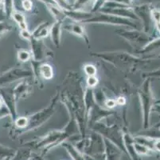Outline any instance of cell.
I'll list each match as a JSON object with an SVG mask.
<instances>
[{"mask_svg": "<svg viewBox=\"0 0 160 160\" xmlns=\"http://www.w3.org/2000/svg\"><path fill=\"white\" fill-rule=\"evenodd\" d=\"M2 2H3V0H0V4H2Z\"/></svg>", "mask_w": 160, "mask_h": 160, "instance_id": "ac0fdd59", "label": "cell"}, {"mask_svg": "<svg viewBox=\"0 0 160 160\" xmlns=\"http://www.w3.org/2000/svg\"><path fill=\"white\" fill-rule=\"evenodd\" d=\"M155 150H157V151L160 152V140L157 141L156 143H155Z\"/></svg>", "mask_w": 160, "mask_h": 160, "instance_id": "2e32d148", "label": "cell"}, {"mask_svg": "<svg viewBox=\"0 0 160 160\" xmlns=\"http://www.w3.org/2000/svg\"><path fill=\"white\" fill-rule=\"evenodd\" d=\"M151 14H152V17H153L155 23H157V25L160 24V11H158V10H153V11H151Z\"/></svg>", "mask_w": 160, "mask_h": 160, "instance_id": "52a82bcc", "label": "cell"}, {"mask_svg": "<svg viewBox=\"0 0 160 160\" xmlns=\"http://www.w3.org/2000/svg\"><path fill=\"white\" fill-rule=\"evenodd\" d=\"M87 83H88V86H95L97 84L98 81H97V79L94 76H89V78L87 80Z\"/></svg>", "mask_w": 160, "mask_h": 160, "instance_id": "9c48e42d", "label": "cell"}, {"mask_svg": "<svg viewBox=\"0 0 160 160\" xmlns=\"http://www.w3.org/2000/svg\"><path fill=\"white\" fill-rule=\"evenodd\" d=\"M16 125L18 127H25L27 125V119L24 117H22V118L18 119L15 122Z\"/></svg>", "mask_w": 160, "mask_h": 160, "instance_id": "8992f818", "label": "cell"}, {"mask_svg": "<svg viewBox=\"0 0 160 160\" xmlns=\"http://www.w3.org/2000/svg\"><path fill=\"white\" fill-rule=\"evenodd\" d=\"M105 104L108 108H114L115 106H116V102H115L114 100H112V99H108V101H106Z\"/></svg>", "mask_w": 160, "mask_h": 160, "instance_id": "30bf717a", "label": "cell"}, {"mask_svg": "<svg viewBox=\"0 0 160 160\" xmlns=\"http://www.w3.org/2000/svg\"><path fill=\"white\" fill-rule=\"evenodd\" d=\"M22 7L26 11H30L33 7L31 0H23Z\"/></svg>", "mask_w": 160, "mask_h": 160, "instance_id": "ba28073f", "label": "cell"}, {"mask_svg": "<svg viewBox=\"0 0 160 160\" xmlns=\"http://www.w3.org/2000/svg\"><path fill=\"white\" fill-rule=\"evenodd\" d=\"M18 59L22 62H26L30 58V54L27 51H22L18 52Z\"/></svg>", "mask_w": 160, "mask_h": 160, "instance_id": "5b68a950", "label": "cell"}, {"mask_svg": "<svg viewBox=\"0 0 160 160\" xmlns=\"http://www.w3.org/2000/svg\"><path fill=\"white\" fill-rule=\"evenodd\" d=\"M159 31H160V30H159Z\"/></svg>", "mask_w": 160, "mask_h": 160, "instance_id": "ffe728a7", "label": "cell"}, {"mask_svg": "<svg viewBox=\"0 0 160 160\" xmlns=\"http://www.w3.org/2000/svg\"><path fill=\"white\" fill-rule=\"evenodd\" d=\"M21 35L22 36L24 39H30V32L28 31L27 30H21Z\"/></svg>", "mask_w": 160, "mask_h": 160, "instance_id": "8fae6325", "label": "cell"}, {"mask_svg": "<svg viewBox=\"0 0 160 160\" xmlns=\"http://www.w3.org/2000/svg\"><path fill=\"white\" fill-rule=\"evenodd\" d=\"M72 30H73L74 32H76V33H82V29H81V26H78V25H74V26H72Z\"/></svg>", "mask_w": 160, "mask_h": 160, "instance_id": "7c38bea8", "label": "cell"}, {"mask_svg": "<svg viewBox=\"0 0 160 160\" xmlns=\"http://www.w3.org/2000/svg\"><path fill=\"white\" fill-rule=\"evenodd\" d=\"M135 149H136V152L140 154V155H145L148 152V148L146 146L138 144V143L135 145Z\"/></svg>", "mask_w": 160, "mask_h": 160, "instance_id": "3957f363", "label": "cell"}, {"mask_svg": "<svg viewBox=\"0 0 160 160\" xmlns=\"http://www.w3.org/2000/svg\"><path fill=\"white\" fill-rule=\"evenodd\" d=\"M125 102H126V99L123 97H120L117 99V103L120 104V105H123V104H125Z\"/></svg>", "mask_w": 160, "mask_h": 160, "instance_id": "4fadbf2b", "label": "cell"}, {"mask_svg": "<svg viewBox=\"0 0 160 160\" xmlns=\"http://www.w3.org/2000/svg\"><path fill=\"white\" fill-rule=\"evenodd\" d=\"M1 105H2V102H1V100H0V107H1Z\"/></svg>", "mask_w": 160, "mask_h": 160, "instance_id": "d6986e66", "label": "cell"}, {"mask_svg": "<svg viewBox=\"0 0 160 160\" xmlns=\"http://www.w3.org/2000/svg\"><path fill=\"white\" fill-rule=\"evenodd\" d=\"M41 1H42V2L50 4V5H55V4H56V2H55V0H41Z\"/></svg>", "mask_w": 160, "mask_h": 160, "instance_id": "9a60e30c", "label": "cell"}, {"mask_svg": "<svg viewBox=\"0 0 160 160\" xmlns=\"http://www.w3.org/2000/svg\"><path fill=\"white\" fill-rule=\"evenodd\" d=\"M85 71L88 75L94 76L97 73V69L92 65H87L85 67Z\"/></svg>", "mask_w": 160, "mask_h": 160, "instance_id": "277c9868", "label": "cell"}, {"mask_svg": "<svg viewBox=\"0 0 160 160\" xmlns=\"http://www.w3.org/2000/svg\"><path fill=\"white\" fill-rule=\"evenodd\" d=\"M87 0H78V5H81V4H83L84 3L86 2Z\"/></svg>", "mask_w": 160, "mask_h": 160, "instance_id": "e0dca14e", "label": "cell"}, {"mask_svg": "<svg viewBox=\"0 0 160 160\" xmlns=\"http://www.w3.org/2000/svg\"><path fill=\"white\" fill-rule=\"evenodd\" d=\"M2 4H0V21L2 19V18H3V13H4V7H2Z\"/></svg>", "mask_w": 160, "mask_h": 160, "instance_id": "5bb4252c", "label": "cell"}, {"mask_svg": "<svg viewBox=\"0 0 160 160\" xmlns=\"http://www.w3.org/2000/svg\"><path fill=\"white\" fill-rule=\"evenodd\" d=\"M41 73L46 79H50L53 77V69L48 64H44L41 67Z\"/></svg>", "mask_w": 160, "mask_h": 160, "instance_id": "7a4b0ae2", "label": "cell"}, {"mask_svg": "<svg viewBox=\"0 0 160 160\" xmlns=\"http://www.w3.org/2000/svg\"><path fill=\"white\" fill-rule=\"evenodd\" d=\"M12 17L14 19V21L18 23V26H20V28L22 30H27V26L26 20H25V17L22 13L19 12H14L12 14Z\"/></svg>", "mask_w": 160, "mask_h": 160, "instance_id": "6da1fadb", "label": "cell"}]
</instances>
